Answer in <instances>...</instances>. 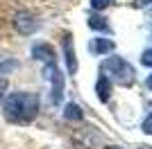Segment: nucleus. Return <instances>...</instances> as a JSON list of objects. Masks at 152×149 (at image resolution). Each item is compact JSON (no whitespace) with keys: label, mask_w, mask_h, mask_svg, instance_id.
Listing matches in <instances>:
<instances>
[{"label":"nucleus","mask_w":152,"mask_h":149,"mask_svg":"<svg viewBox=\"0 0 152 149\" xmlns=\"http://www.w3.org/2000/svg\"><path fill=\"white\" fill-rule=\"evenodd\" d=\"M39 95L18 90V93H9L2 102V115L7 122L12 124H30L39 115Z\"/></svg>","instance_id":"obj_1"},{"label":"nucleus","mask_w":152,"mask_h":149,"mask_svg":"<svg viewBox=\"0 0 152 149\" xmlns=\"http://www.w3.org/2000/svg\"><path fill=\"white\" fill-rule=\"evenodd\" d=\"M102 72H107L104 77H107L109 81H114L118 86H125V88L132 86L134 81H136L134 68L123 59V56H109L107 61L102 63Z\"/></svg>","instance_id":"obj_2"},{"label":"nucleus","mask_w":152,"mask_h":149,"mask_svg":"<svg viewBox=\"0 0 152 149\" xmlns=\"http://www.w3.org/2000/svg\"><path fill=\"white\" fill-rule=\"evenodd\" d=\"M14 27L18 30V34H25L27 36V34H34L39 30V23L30 12H18L14 16Z\"/></svg>","instance_id":"obj_3"},{"label":"nucleus","mask_w":152,"mask_h":149,"mask_svg":"<svg viewBox=\"0 0 152 149\" xmlns=\"http://www.w3.org/2000/svg\"><path fill=\"white\" fill-rule=\"evenodd\" d=\"M48 72H50L52 77V104H59L61 102V95H64V77L61 72H59L57 63H52V66H48Z\"/></svg>","instance_id":"obj_4"},{"label":"nucleus","mask_w":152,"mask_h":149,"mask_svg":"<svg viewBox=\"0 0 152 149\" xmlns=\"http://www.w3.org/2000/svg\"><path fill=\"white\" fill-rule=\"evenodd\" d=\"M32 54H34V59L43 61L45 66H52V63H55V50H52V45H48V43L32 45Z\"/></svg>","instance_id":"obj_5"},{"label":"nucleus","mask_w":152,"mask_h":149,"mask_svg":"<svg viewBox=\"0 0 152 149\" xmlns=\"http://www.w3.org/2000/svg\"><path fill=\"white\" fill-rule=\"evenodd\" d=\"M64 54H66V68L70 74L77 72V56H75V48L70 43V36H64Z\"/></svg>","instance_id":"obj_6"},{"label":"nucleus","mask_w":152,"mask_h":149,"mask_svg":"<svg viewBox=\"0 0 152 149\" xmlns=\"http://www.w3.org/2000/svg\"><path fill=\"white\" fill-rule=\"evenodd\" d=\"M114 48H116L114 41H109V38H93L89 43V50L93 54H109Z\"/></svg>","instance_id":"obj_7"},{"label":"nucleus","mask_w":152,"mask_h":149,"mask_svg":"<svg viewBox=\"0 0 152 149\" xmlns=\"http://www.w3.org/2000/svg\"><path fill=\"white\" fill-rule=\"evenodd\" d=\"M95 93H98L100 102H109V97H111V81L104 74H100L98 81H95Z\"/></svg>","instance_id":"obj_8"},{"label":"nucleus","mask_w":152,"mask_h":149,"mask_svg":"<svg viewBox=\"0 0 152 149\" xmlns=\"http://www.w3.org/2000/svg\"><path fill=\"white\" fill-rule=\"evenodd\" d=\"M64 118L68 120H73V122H80V120L84 118V113H82V108H80V106L77 104H73V102H70V104H66V108H64Z\"/></svg>","instance_id":"obj_9"},{"label":"nucleus","mask_w":152,"mask_h":149,"mask_svg":"<svg viewBox=\"0 0 152 149\" xmlns=\"http://www.w3.org/2000/svg\"><path fill=\"white\" fill-rule=\"evenodd\" d=\"M89 27L91 30H98V32H107L109 30V23H107V18H102V16H91L89 18Z\"/></svg>","instance_id":"obj_10"},{"label":"nucleus","mask_w":152,"mask_h":149,"mask_svg":"<svg viewBox=\"0 0 152 149\" xmlns=\"http://www.w3.org/2000/svg\"><path fill=\"white\" fill-rule=\"evenodd\" d=\"M116 0H91V7H93L95 12H102V9H107V7H111Z\"/></svg>","instance_id":"obj_11"},{"label":"nucleus","mask_w":152,"mask_h":149,"mask_svg":"<svg viewBox=\"0 0 152 149\" xmlns=\"http://www.w3.org/2000/svg\"><path fill=\"white\" fill-rule=\"evenodd\" d=\"M141 63H143V66H150V68H152V48H148L145 52L141 54Z\"/></svg>","instance_id":"obj_12"},{"label":"nucleus","mask_w":152,"mask_h":149,"mask_svg":"<svg viewBox=\"0 0 152 149\" xmlns=\"http://www.w3.org/2000/svg\"><path fill=\"white\" fill-rule=\"evenodd\" d=\"M141 129H143V133H150V136H152V113L148 115L145 120H143V124H141Z\"/></svg>","instance_id":"obj_13"},{"label":"nucleus","mask_w":152,"mask_h":149,"mask_svg":"<svg viewBox=\"0 0 152 149\" xmlns=\"http://www.w3.org/2000/svg\"><path fill=\"white\" fill-rule=\"evenodd\" d=\"M16 68V61H5V63H0V74L7 72V70H14Z\"/></svg>","instance_id":"obj_14"},{"label":"nucleus","mask_w":152,"mask_h":149,"mask_svg":"<svg viewBox=\"0 0 152 149\" xmlns=\"http://www.w3.org/2000/svg\"><path fill=\"white\" fill-rule=\"evenodd\" d=\"M5 93H7V79H2V77H0V99L5 97Z\"/></svg>","instance_id":"obj_15"},{"label":"nucleus","mask_w":152,"mask_h":149,"mask_svg":"<svg viewBox=\"0 0 152 149\" xmlns=\"http://www.w3.org/2000/svg\"><path fill=\"white\" fill-rule=\"evenodd\" d=\"M134 5L136 7H148V5H152V0H134Z\"/></svg>","instance_id":"obj_16"},{"label":"nucleus","mask_w":152,"mask_h":149,"mask_svg":"<svg viewBox=\"0 0 152 149\" xmlns=\"http://www.w3.org/2000/svg\"><path fill=\"white\" fill-rule=\"evenodd\" d=\"M145 86H148V88H150V90H152V74H150V77H148V79H145Z\"/></svg>","instance_id":"obj_17"},{"label":"nucleus","mask_w":152,"mask_h":149,"mask_svg":"<svg viewBox=\"0 0 152 149\" xmlns=\"http://www.w3.org/2000/svg\"><path fill=\"white\" fill-rule=\"evenodd\" d=\"M139 149H152V147H150V145H141Z\"/></svg>","instance_id":"obj_18"},{"label":"nucleus","mask_w":152,"mask_h":149,"mask_svg":"<svg viewBox=\"0 0 152 149\" xmlns=\"http://www.w3.org/2000/svg\"><path fill=\"white\" fill-rule=\"evenodd\" d=\"M107 149H123V147H118V145H111V147H107Z\"/></svg>","instance_id":"obj_19"}]
</instances>
